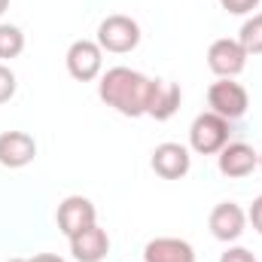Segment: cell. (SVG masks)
Masks as SVG:
<instances>
[{
  "instance_id": "2",
  "label": "cell",
  "mask_w": 262,
  "mask_h": 262,
  "mask_svg": "<svg viewBox=\"0 0 262 262\" xmlns=\"http://www.w3.org/2000/svg\"><path fill=\"white\" fill-rule=\"evenodd\" d=\"M232 137V122L216 113H198L189 125V146L198 156H216Z\"/></svg>"
},
{
  "instance_id": "22",
  "label": "cell",
  "mask_w": 262,
  "mask_h": 262,
  "mask_svg": "<svg viewBox=\"0 0 262 262\" xmlns=\"http://www.w3.org/2000/svg\"><path fill=\"white\" fill-rule=\"evenodd\" d=\"M6 9H9V0H0V15H3Z\"/></svg>"
},
{
  "instance_id": "7",
  "label": "cell",
  "mask_w": 262,
  "mask_h": 262,
  "mask_svg": "<svg viewBox=\"0 0 262 262\" xmlns=\"http://www.w3.org/2000/svg\"><path fill=\"white\" fill-rule=\"evenodd\" d=\"M247 52H244V46L238 43V40H229V37H223V40H213L210 43V49H207V67L220 76V79H235L244 67H247Z\"/></svg>"
},
{
  "instance_id": "11",
  "label": "cell",
  "mask_w": 262,
  "mask_h": 262,
  "mask_svg": "<svg viewBox=\"0 0 262 262\" xmlns=\"http://www.w3.org/2000/svg\"><path fill=\"white\" fill-rule=\"evenodd\" d=\"M37 156V140L28 131H3L0 134V165L15 171L31 165Z\"/></svg>"
},
{
  "instance_id": "15",
  "label": "cell",
  "mask_w": 262,
  "mask_h": 262,
  "mask_svg": "<svg viewBox=\"0 0 262 262\" xmlns=\"http://www.w3.org/2000/svg\"><path fill=\"white\" fill-rule=\"evenodd\" d=\"M238 43L244 46L247 55H262V12H253L238 31Z\"/></svg>"
},
{
  "instance_id": "18",
  "label": "cell",
  "mask_w": 262,
  "mask_h": 262,
  "mask_svg": "<svg viewBox=\"0 0 262 262\" xmlns=\"http://www.w3.org/2000/svg\"><path fill=\"white\" fill-rule=\"evenodd\" d=\"M259 3L262 0H220V6H223L226 12H232V15H247V12H253Z\"/></svg>"
},
{
  "instance_id": "1",
  "label": "cell",
  "mask_w": 262,
  "mask_h": 262,
  "mask_svg": "<svg viewBox=\"0 0 262 262\" xmlns=\"http://www.w3.org/2000/svg\"><path fill=\"white\" fill-rule=\"evenodd\" d=\"M98 98L113 107L116 113L137 119V116H146V107H149V92H152V79L143 76L140 70H131V67H110L98 76Z\"/></svg>"
},
{
  "instance_id": "14",
  "label": "cell",
  "mask_w": 262,
  "mask_h": 262,
  "mask_svg": "<svg viewBox=\"0 0 262 262\" xmlns=\"http://www.w3.org/2000/svg\"><path fill=\"white\" fill-rule=\"evenodd\" d=\"M143 262H195V250L183 238H152L143 247Z\"/></svg>"
},
{
  "instance_id": "12",
  "label": "cell",
  "mask_w": 262,
  "mask_h": 262,
  "mask_svg": "<svg viewBox=\"0 0 262 262\" xmlns=\"http://www.w3.org/2000/svg\"><path fill=\"white\" fill-rule=\"evenodd\" d=\"M67 241H70V253H73L76 262H104L107 253H110V235L98 223L82 229V232H76Z\"/></svg>"
},
{
  "instance_id": "8",
  "label": "cell",
  "mask_w": 262,
  "mask_h": 262,
  "mask_svg": "<svg viewBox=\"0 0 262 262\" xmlns=\"http://www.w3.org/2000/svg\"><path fill=\"white\" fill-rule=\"evenodd\" d=\"M149 165H152V171H156L162 180H180V177L189 174L192 156H189V149H186L183 143L168 140V143H159V146L152 149Z\"/></svg>"
},
{
  "instance_id": "17",
  "label": "cell",
  "mask_w": 262,
  "mask_h": 262,
  "mask_svg": "<svg viewBox=\"0 0 262 262\" xmlns=\"http://www.w3.org/2000/svg\"><path fill=\"white\" fill-rule=\"evenodd\" d=\"M15 89H18V82H15V73H12L6 64H0V104L12 101Z\"/></svg>"
},
{
  "instance_id": "16",
  "label": "cell",
  "mask_w": 262,
  "mask_h": 262,
  "mask_svg": "<svg viewBox=\"0 0 262 262\" xmlns=\"http://www.w3.org/2000/svg\"><path fill=\"white\" fill-rule=\"evenodd\" d=\"M25 52V34L15 25H0V61L18 58Z\"/></svg>"
},
{
  "instance_id": "20",
  "label": "cell",
  "mask_w": 262,
  "mask_h": 262,
  "mask_svg": "<svg viewBox=\"0 0 262 262\" xmlns=\"http://www.w3.org/2000/svg\"><path fill=\"white\" fill-rule=\"evenodd\" d=\"M247 223H253V229L262 235V195L253 198V204H250V210H247Z\"/></svg>"
},
{
  "instance_id": "10",
  "label": "cell",
  "mask_w": 262,
  "mask_h": 262,
  "mask_svg": "<svg viewBox=\"0 0 262 262\" xmlns=\"http://www.w3.org/2000/svg\"><path fill=\"white\" fill-rule=\"evenodd\" d=\"M55 216H58V229H61L64 238H73L76 232H82V229L98 223V210H95V204L85 195H67L58 204Z\"/></svg>"
},
{
  "instance_id": "3",
  "label": "cell",
  "mask_w": 262,
  "mask_h": 262,
  "mask_svg": "<svg viewBox=\"0 0 262 262\" xmlns=\"http://www.w3.org/2000/svg\"><path fill=\"white\" fill-rule=\"evenodd\" d=\"M137 43H140V25H137L131 15L113 12V15H107V18L98 25V46H101L104 52L125 55L131 49H137Z\"/></svg>"
},
{
  "instance_id": "23",
  "label": "cell",
  "mask_w": 262,
  "mask_h": 262,
  "mask_svg": "<svg viewBox=\"0 0 262 262\" xmlns=\"http://www.w3.org/2000/svg\"><path fill=\"white\" fill-rule=\"evenodd\" d=\"M9 262H28V259H9Z\"/></svg>"
},
{
  "instance_id": "9",
  "label": "cell",
  "mask_w": 262,
  "mask_h": 262,
  "mask_svg": "<svg viewBox=\"0 0 262 262\" xmlns=\"http://www.w3.org/2000/svg\"><path fill=\"white\" fill-rule=\"evenodd\" d=\"M207 226H210V235L216 238V241H238L241 235H244V229H247V213H244V207L241 204H235V201H220L213 210H210V216H207Z\"/></svg>"
},
{
  "instance_id": "5",
  "label": "cell",
  "mask_w": 262,
  "mask_h": 262,
  "mask_svg": "<svg viewBox=\"0 0 262 262\" xmlns=\"http://www.w3.org/2000/svg\"><path fill=\"white\" fill-rule=\"evenodd\" d=\"M67 73L79 82H92L104 73V49L98 46V40H76L70 43L64 55Z\"/></svg>"
},
{
  "instance_id": "19",
  "label": "cell",
  "mask_w": 262,
  "mask_h": 262,
  "mask_svg": "<svg viewBox=\"0 0 262 262\" xmlns=\"http://www.w3.org/2000/svg\"><path fill=\"white\" fill-rule=\"evenodd\" d=\"M220 262H256V256H253L247 247H229V250L220 256Z\"/></svg>"
},
{
  "instance_id": "6",
  "label": "cell",
  "mask_w": 262,
  "mask_h": 262,
  "mask_svg": "<svg viewBox=\"0 0 262 262\" xmlns=\"http://www.w3.org/2000/svg\"><path fill=\"white\" fill-rule=\"evenodd\" d=\"M216 165H220V174L223 177L241 180V177H250L259 168V152L250 143H244V140H229L216 152Z\"/></svg>"
},
{
  "instance_id": "21",
  "label": "cell",
  "mask_w": 262,
  "mask_h": 262,
  "mask_svg": "<svg viewBox=\"0 0 262 262\" xmlns=\"http://www.w3.org/2000/svg\"><path fill=\"white\" fill-rule=\"evenodd\" d=\"M28 262H64L58 253H37L34 259H28Z\"/></svg>"
},
{
  "instance_id": "13",
  "label": "cell",
  "mask_w": 262,
  "mask_h": 262,
  "mask_svg": "<svg viewBox=\"0 0 262 262\" xmlns=\"http://www.w3.org/2000/svg\"><path fill=\"white\" fill-rule=\"evenodd\" d=\"M180 101H183V92H180L177 82H171V79H152L146 116H152L156 122H168L180 110Z\"/></svg>"
},
{
  "instance_id": "24",
  "label": "cell",
  "mask_w": 262,
  "mask_h": 262,
  "mask_svg": "<svg viewBox=\"0 0 262 262\" xmlns=\"http://www.w3.org/2000/svg\"><path fill=\"white\" fill-rule=\"evenodd\" d=\"M259 171H262V152H259Z\"/></svg>"
},
{
  "instance_id": "4",
  "label": "cell",
  "mask_w": 262,
  "mask_h": 262,
  "mask_svg": "<svg viewBox=\"0 0 262 262\" xmlns=\"http://www.w3.org/2000/svg\"><path fill=\"white\" fill-rule=\"evenodd\" d=\"M207 104H210V113L223 116V119H241L250 107V95L241 82L235 79H216L210 89H207Z\"/></svg>"
}]
</instances>
